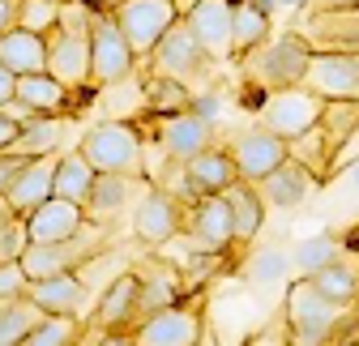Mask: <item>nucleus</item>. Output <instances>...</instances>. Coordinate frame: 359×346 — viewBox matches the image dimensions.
Instances as JSON below:
<instances>
[{
    "label": "nucleus",
    "instance_id": "44",
    "mask_svg": "<svg viewBox=\"0 0 359 346\" xmlns=\"http://www.w3.org/2000/svg\"><path fill=\"white\" fill-rule=\"evenodd\" d=\"M18 9H22V0H0V34L18 26Z\"/></svg>",
    "mask_w": 359,
    "mask_h": 346
},
{
    "label": "nucleus",
    "instance_id": "18",
    "mask_svg": "<svg viewBox=\"0 0 359 346\" xmlns=\"http://www.w3.org/2000/svg\"><path fill=\"white\" fill-rule=\"evenodd\" d=\"M299 34L312 43V52H359V5L312 9Z\"/></svg>",
    "mask_w": 359,
    "mask_h": 346
},
{
    "label": "nucleus",
    "instance_id": "17",
    "mask_svg": "<svg viewBox=\"0 0 359 346\" xmlns=\"http://www.w3.org/2000/svg\"><path fill=\"white\" fill-rule=\"evenodd\" d=\"M184 18L214 60H236V0H193Z\"/></svg>",
    "mask_w": 359,
    "mask_h": 346
},
{
    "label": "nucleus",
    "instance_id": "41",
    "mask_svg": "<svg viewBox=\"0 0 359 346\" xmlns=\"http://www.w3.org/2000/svg\"><path fill=\"white\" fill-rule=\"evenodd\" d=\"M107 338H111V329H103L95 317H86V329H81V338H77L73 346H103Z\"/></svg>",
    "mask_w": 359,
    "mask_h": 346
},
{
    "label": "nucleus",
    "instance_id": "29",
    "mask_svg": "<svg viewBox=\"0 0 359 346\" xmlns=\"http://www.w3.org/2000/svg\"><path fill=\"white\" fill-rule=\"evenodd\" d=\"M269 13L261 0H236V64L248 56V52H257L265 39H274L269 34Z\"/></svg>",
    "mask_w": 359,
    "mask_h": 346
},
{
    "label": "nucleus",
    "instance_id": "13",
    "mask_svg": "<svg viewBox=\"0 0 359 346\" xmlns=\"http://www.w3.org/2000/svg\"><path fill=\"white\" fill-rule=\"evenodd\" d=\"M227 150L236 154V162H240V176L244 180H265L269 171H278L287 158H291V141L287 137H278L274 128H265V124H252V128H244V133H236L231 141H227Z\"/></svg>",
    "mask_w": 359,
    "mask_h": 346
},
{
    "label": "nucleus",
    "instance_id": "20",
    "mask_svg": "<svg viewBox=\"0 0 359 346\" xmlns=\"http://www.w3.org/2000/svg\"><path fill=\"white\" fill-rule=\"evenodd\" d=\"M81 227H86V205L69 201V197H48L34 214H26L30 244H56V240L77 235Z\"/></svg>",
    "mask_w": 359,
    "mask_h": 346
},
{
    "label": "nucleus",
    "instance_id": "22",
    "mask_svg": "<svg viewBox=\"0 0 359 346\" xmlns=\"http://www.w3.org/2000/svg\"><path fill=\"white\" fill-rule=\"evenodd\" d=\"M56 162H60V154H43V158H30L26 162V171L9 184V205H13V214H34L48 197H56Z\"/></svg>",
    "mask_w": 359,
    "mask_h": 346
},
{
    "label": "nucleus",
    "instance_id": "52",
    "mask_svg": "<svg viewBox=\"0 0 359 346\" xmlns=\"http://www.w3.org/2000/svg\"><path fill=\"white\" fill-rule=\"evenodd\" d=\"M355 346H359V342H355Z\"/></svg>",
    "mask_w": 359,
    "mask_h": 346
},
{
    "label": "nucleus",
    "instance_id": "46",
    "mask_svg": "<svg viewBox=\"0 0 359 346\" xmlns=\"http://www.w3.org/2000/svg\"><path fill=\"white\" fill-rule=\"evenodd\" d=\"M338 180H342V184H346V188L359 197V158H355V162H346V167L338 171Z\"/></svg>",
    "mask_w": 359,
    "mask_h": 346
},
{
    "label": "nucleus",
    "instance_id": "30",
    "mask_svg": "<svg viewBox=\"0 0 359 346\" xmlns=\"http://www.w3.org/2000/svg\"><path fill=\"white\" fill-rule=\"evenodd\" d=\"M73 116H39L34 124H26L18 141L9 146L13 154H26V158H43V154H56V146L65 141V128H69Z\"/></svg>",
    "mask_w": 359,
    "mask_h": 346
},
{
    "label": "nucleus",
    "instance_id": "1",
    "mask_svg": "<svg viewBox=\"0 0 359 346\" xmlns=\"http://www.w3.org/2000/svg\"><path fill=\"white\" fill-rule=\"evenodd\" d=\"M287 342L295 346H355L359 342V299L338 304L312 286L308 274L287 282Z\"/></svg>",
    "mask_w": 359,
    "mask_h": 346
},
{
    "label": "nucleus",
    "instance_id": "31",
    "mask_svg": "<svg viewBox=\"0 0 359 346\" xmlns=\"http://www.w3.org/2000/svg\"><path fill=\"white\" fill-rule=\"evenodd\" d=\"M95 180H99V171H95V162H90L81 150L60 154V162H56V197H69V201H81L86 205Z\"/></svg>",
    "mask_w": 359,
    "mask_h": 346
},
{
    "label": "nucleus",
    "instance_id": "15",
    "mask_svg": "<svg viewBox=\"0 0 359 346\" xmlns=\"http://www.w3.org/2000/svg\"><path fill=\"white\" fill-rule=\"evenodd\" d=\"M146 180H150V176L99 171L95 188H90V197H86V219H90V223H99V227H107V231H116L124 214H133V205H137V201H133V193L146 188Z\"/></svg>",
    "mask_w": 359,
    "mask_h": 346
},
{
    "label": "nucleus",
    "instance_id": "19",
    "mask_svg": "<svg viewBox=\"0 0 359 346\" xmlns=\"http://www.w3.org/2000/svg\"><path fill=\"white\" fill-rule=\"evenodd\" d=\"M240 162L227 146H210L197 158L184 162V184L193 197H210V193H227L231 184H240Z\"/></svg>",
    "mask_w": 359,
    "mask_h": 346
},
{
    "label": "nucleus",
    "instance_id": "7",
    "mask_svg": "<svg viewBox=\"0 0 359 346\" xmlns=\"http://www.w3.org/2000/svg\"><path fill=\"white\" fill-rule=\"evenodd\" d=\"M205 295H210V282L189 291L180 304L154 312L150 321H142L137 329H133V346H197L205 338Z\"/></svg>",
    "mask_w": 359,
    "mask_h": 346
},
{
    "label": "nucleus",
    "instance_id": "42",
    "mask_svg": "<svg viewBox=\"0 0 359 346\" xmlns=\"http://www.w3.org/2000/svg\"><path fill=\"white\" fill-rule=\"evenodd\" d=\"M18 133H22V124H18L13 116H5V111H0V150H9V146L18 141Z\"/></svg>",
    "mask_w": 359,
    "mask_h": 346
},
{
    "label": "nucleus",
    "instance_id": "32",
    "mask_svg": "<svg viewBox=\"0 0 359 346\" xmlns=\"http://www.w3.org/2000/svg\"><path fill=\"white\" fill-rule=\"evenodd\" d=\"M342 256H346L342 240H338L334 231H317V235H308V240H299V244H295L291 261H295V274H317V270H325V265L342 261Z\"/></svg>",
    "mask_w": 359,
    "mask_h": 346
},
{
    "label": "nucleus",
    "instance_id": "49",
    "mask_svg": "<svg viewBox=\"0 0 359 346\" xmlns=\"http://www.w3.org/2000/svg\"><path fill=\"white\" fill-rule=\"evenodd\" d=\"M103 346H133V338H128V333H111Z\"/></svg>",
    "mask_w": 359,
    "mask_h": 346
},
{
    "label": "nucleus",
    "instance_id": "14",
    "mask_svg": "<svg viewBox=\"0 0 359 346\" xmlns=\"http://www.w3.org/2000/svg\"><path fill=\"white\" fill-rule=\"evenodd\" d=\"M133 270H137V278H142V291H137V312H133L128 333L137 329L142 321H150L154 312H163V308H171V304L184 299V278H180L184 270H180V265L163 261V256H150V261L133 265Z\"/></svg>",
    "mask_w": 359,
    "mask_h": 346
},
{
    "label": "nucleus",
    "instance_id": "39",
    "mask_svg": "<svg viewBox=\"0 0 359 346\" xmlns=\"http://www.w3.org/2000/svg\"><path fill=\"white\" fill-rule=\"evenodd\" d=\"M26 154H13V150H0V193H9V184L26 171Z\"/></svg>",
    "mask_w": 359,
    "mask_h": 346
},
{
    "label": "nucleus",
    "instance_id": "48",
    "mask_svg": "<svg viewBox=\"0 0 359 346\" xmlns=\"http://www.w3.org/2000/svg\"><path fill=\"white\" fill-rule=\"evenodd\" d=\"M346 5H359V0H317L312 9H346Z\"/></svg>",
    "mask_w": 359,
    "mask_h": 346
},
{
    "label": "nucleus",
    "instance_id": "45",
    "mask_svg": "<svg viewBox=\"0 0 359 346\" xmlns=\"http://www.w3.org/2000/svg\"><path fill=\"white\" fill-rule=\"evenodd\" d=\"M261 5L269 13H299V9H308V0H261Z\"/></svg>",
    "mask_w": 359,
    "mask_h": 346
},
{
    "label": "nucleus",
    "instance_id": "34",
    "mask_svg": "<svg viewBox=\"0 0 359 346\" xmlns=\"http://www.w3.org/2000/svg\"><path fill=\"white\" fill-rule=\"evenodd\" d=\"M86 329V317H69V312H48L22 346H73Z\"/></svg>",
    "mask_w": 359,
    "mask_h": 346
},
{
    "label": "nucleus",
    "instance_id": "11",
    "mask_svg": "<svg viewBox=\"0 0 359 346\" xmlns=\"http://www.w3.org/2000/svg\"><path fill=\"white\" fill-rule=\"evenodd\" d=\"M133 235H137L146 248H163L167 240L180 235V219H184V201H180L175 193H167L163 184L146 180L137 205H133Z\"/></svg>",
    "mask_w": 359,
    "mask_h": 346
},
{
    "label": "nucleus",
    "instance_id": "26",
    "mask_svg": "<svg viewBox=\"0 0 359 346\" xmlns=\"http://www.w3.org/2000/svg\"><path fill=\"white\" fill-rule=\"evenodd\" d=\"M227 201H231V223H236V248H248L265 223V197L252 180H240L227 188Z\"/></svg>",
    "mask_w": 359,
    "mask_h": 346
},
{
    "label": "nucleus",
    "instance_id": "10",
    "mask_svg": "<svg viewBox=\"0 0 359 346\" xmlns=\"http://www.w3.org/2000/svg\"><path fill=\"white\" fill-rule=\"evenodd\" d=\"M325 95H317L312 85H291V90H274L261 107H257V124L274 128L278 137H299L308 128H317L325 116Z\"/></svg>",
    "mask_w": 359,
    "mask_h": 346
},
{
    "label": "nucleus",
    "instance_id": "50",
    "mask_svg": "<svg viewBox=\"0 0 359 346\" xmlns=\"http://www.w3.org/2000/svg\"><path fill=\"white\" fill-rule=\"evenodd\" d=\"M197 346H218V338H214V329H205V338H201Z\"/></svg>",
    "mask_w": 359,
    "mask_h": 346
},
{
    "label": "nucleus",
    "instance_id": "4",
    "mask_svg": "<svg viewBox=\"0 0 359 346\" xmlns=\"http://www.w3.org/2000/svg\"><path fill=\"white\" fill-rule=\"evenodd\" d=\"M111 235H116V231H107V227H99V223L86 219V227H81L77 235H69V240H56V244H30V248L22 252V265H26L30 282L86 270V265H95L99 256L111 252Z\"/></svg>",
    "mask_w": 359,
    "mask_h": 346
},
{
    "label": "nucleus",
    "instance_id": "8",
    "mask_svg": "<svg viewBox=\"0 0 359 346\" xmlns=\"http://www.w3.org/2000/svg\"><path fill=\"white\" fill-rule=\"evenodd\" d=\"M77 150L95 162V171H124V176H150L142 162V133L133 120H103L86 128Z\"/></svg>",
    "mask_w": 359,
    "mask_h": 346
},
{
    "label": "nucleus",
    "instance_id": "43",
    "mask_svg": "<svg viewBox=\"0 0 359 346\" xmlns=\"http://www.w3.org/2000/svg\"><path fill=\"white\" fill-rule=\"evenodd\" d=\"M9 99H18V73L0 64V103H9Z\"/></svg>",
    "mask_w": 359,
    "mask_h": 346
},
{
    "label": "nucleus",
    "instance_id": "40",
    "mask_svg": "<svg viewBox=\"0 0 359 346\" xmlns=\"http://www.w3.org/2000/svg\"><path fill=\"white\" fill-rule=\"evenodd\" d=\"M193 111L205 116V120H218V111H222V90H218V85H210V90H201L193 99Z\"/></svg>",
    "mask_w": 359,
    "mask_h": 346
},
{
    "label": "nucleus",
    "instance_id": "21",
    "mask_svg": "<svg viewBox=\"0 0 359 346\" xmlns=\"http://www.w3.org/2000/svg\"><path fill=\"white\" fill-rule=\"evenodd\" d=\"M257 188H261L265 205H274V209H299L312 193L321 188V180L312 176L299 158H287L278 171H269L265 180H257Z\"/></svg>",
    "mask_w": 359,
    "mask_h": 346
},
{
    "label": "nucleus",
    "instance_id": "25",
    "mask_svg": "<svg viewBox=\"0 0 359 346\" xmlns=\"http://www.w3.org/2000/svg\"><path fill=\"white\" fill-rule=\"evenodd\" d=\"M0 64L13 69L18 77L26 73H43L48 69V39L39 30H26V26H13L0 34Z\"/></svg>",
    "mask_w": 359,
    "mask_h": 346
},
{
    "label": "nucleus",
    "instance_id": "51",
    "mask_svg": "<svg viewBox=\"0 0 359 346\" xmlns=\"http://www.w3.org/2000/svg\"><path fill=\"white\" fill-rule=\"evenodd\" d=\"M278 346H295V342H287V338H283V342H278Z\"/></svg>",
    "mask_w": 359,
    "mask_h": 346
},
{
    "label": "nucleus",
    "instance_id": "16",
    "mask_svg": "<svg viewBox=\"0 0 359 346\" xmlns=\"http://www.w3.org/2000/svg\"><path fill=\"white\" fill-rule=\"evenodd\" d=\"M154 141L163 146V158L189 162V158H197L201 150L214 146V120L197 116L193 107H189V111H175V116H158Z\"/></svg>",
    "mask_w": 359,
    "mask_h": 346
},
{
    "label": "nucleus",
    "instance_id": "2",
    "mask_svg": "<svg viewBox=\"0 0 359 346\" xmlns=\"http://www.w3.org/2000/svg\"><path fill=\"white\" fill-rule=\"evenodd\" d=\"M312 64V43L299 30H287L278 39H265L257 52L240 60V107H261L274 90L304 85Z\"/></svg>",
    "mask_w": 359,
    "mask_h": 346
},
{
    "label": "nucleus",
    "instance_id": "38",
    "mask_svg": "<svg viewBox=\"0 0 359 346\" xmlns=\"http://www.w3.org/2000/svg\"><path fill=\"white\" fill-rule=\"evenodd\" d=\"M26 291H30V274H26L22 261H5V265H0V299H5V295H26Z\"/></svg>",
    "mask_w": 359,
    "mask_h": 346
},
{
    "label": "nucleus",
    "instance_id": "5",
    "mask_svg": "<svg viewBox=\"0 0 359 346\" xmlns=\"http://www.w3.org/2000/svg\"><path fill=\"white\" fill-rule=\"evenodd\" d=\"M146 60H150V73L175 77V81H184V85H205V81H214V69L222 64V60H214V52L205 48V43L193 34L189 18H180V22L158 39V48H154Z\"/></svg>",
    "mask_w": 359,
    "mask_h": 346
},
{
    "label": "nucleus",
    "instance_id": "33",
    "mask_svg": "<svg viewBox=\"0 0 359 346\" xmlns=\"http://www.w3.org/2000/svg\"><path fill=\"white\" fill-rule=\"evenodd\" d=\"M146 107L154 111V116H175V111H189L193 107V85H184V81H175V77H163V73H150L146 77Z\"/></svg>",
    "mask_w": 359,
    "mask_h": 346
},
{
    "label": "nucleus",
    "instance_id": "9",
    "mask_svg": "<svg viewBox=\"0 0 359 346\" xmlns=\"http://www.w3.org/2000/svg\"><path fill=\"white\" fill-rule=\"evenodd\" d=\"M180 240L193 252H231L236 248V223H231V201L227 193L193 197L180 219Z\"/></svg>",
    "mask_w": 359,
    "mask_h": 346
},
{
    "label": "nucleus",
    "instance_id": "27",
    "mask_svg": "<svg viewBox=\"0 0 359 346\" xmlns=\"http://www.w3.org/2000/svg\"><path fill=\"white\" fill-rule=\"evenodd\" d=\"M48 317L30 295H5L0 299V346H22L30 329Z\"/></svg>",
    "mask_w": 359,
    "mask_h": 346
},
{
    "label": "nucleus",
    "instance_id": "23",
    "mask_svg": "<svg viewBox=\"0 0 359 346\" xmlns=\"http://www.w3.org/2000/svg\"><path fill=\"white\" fill-rule=\"evenodd\" d=\"M137 291H142V278H137V270H124V274H116L111 282H107V291L99 295V308L90 312L103 329H111V333H128V325H133V312H137Z\"/></svg>",
    "mask_w": 359,
    "mask_h": 346
},
{
    "label": "nucleus",
    "instance_id": "12",
    "mask_svg": "<svg viewBox=\"0 0 359 346\" xmlns=\"http://www.w3.org/2000/svg\"><path fill=\"white\" fill-rule=\"evenodd\" d=\"M111 13H116L120 30L128 34L133 52H137L142 60L158 48V39H163L180 18H184L175 0H124V5H116Z\"/></svg>",
    "mask_w": 359,
    "mask_h": 346
},
{
    "label": "nucleus",
    "instance_id": "47",
    "mask_svg": "<svg viewBox=\"0 0 359 346\" xmlns=\"http://www.w3.org/2000/svg\"><path fill=\"white\" fill-rule=\"evenodd\" d=\"M9 219H22V214H13V205H9V197L0 193V223H9Z\"/></svg>",
    "mask_w": 359,
    "mask_h": 346
},
{
    "label": "nucleus",
    "instance_id": "6",
    "mask_svg": "<svg viewBox=\"0 0 359 346\" xmlns=\"http://www.w3.org/2000/svg\"><path fill=\"white\" fill-rule=\"evenodd\" d=\"M137 52H133L128 34L120 30L111 9H95L90 5V73H95L99 90H111V85L128 81L133 69H137Z\"/></svg>",
    "mask_w": 359,
    "mask_h": 346
},
{
    "label": "nucleus",
    "instance_id": "37",
    "mask_svg": "<svg viewBox=\"0 0 359 346\" xmlns=\"http://www.w3.org/2000/svg\"><path fill=\"white\" fill-rule=\"evenodd\" d=\"M30 248V231H26V219H9L0 223V265L5 261H22V252Z\"/></svg>",
    "mask_w": 359,
    "mask_h": 346
},
{
    "label": "nucleus",
    "instance_id": "3",
    "mask_svg": "<svg viewBox=\"0 0 359 346\" xmlns=\"http://www.w3.org/2000/svg\"><path fill=\"white\" fill-rule=\"evenodd\" d=\"M48 39V73H56L65 85H95L90 73V5L86 0H65L60 22L43 34Z\"/></svg>",
    "mask_w": 359,
    "mask_h": 346
},
{
    "label": "nucleus",
    "instance_id": "24",
    "mask_svg": "<svg viewBox=\"0 0 359 346\" xmlns=\"http://www.w3.org/2000/svg\"><path fill=\"white\" fill-rule=\"evenodd\" d=\"M26 295L34 299L43 312H69V317H81L86 299H90V291H86V270L56 274V278H39V282H30Z\"/></svg>",
    "mask_w": 359,
    "mask_h": 346
},
{
    "label": "nucleus",
    "instance_id": "28",
    "mask_svg": "<svg viewBox=\"0 0 359 346\" xmlns=\"http://www.w3.org/2000/svg\"><path fill=\"white\" fill-rule=\"evenodd\" d=\"M291 278H295V261H291L283 248H257L248 261H244V282L257 286V291L287 286Z\"/></svg>",
    "mask_w": 359,
    "mask_h": 346
},
{
    "label": "nucleus",
    "instance_id": "36",
    "mask_svg": "<svg viewBox=\"0 0 359 346\" xmlns=\"http://www.w3.org/2000/svg\"><path fill=\"white\" fill-rule=\"evenodd\" d=\"M60 9H65V0H22V9H18V26L48 34V30L60 22Z\"/></svg>",
    "mask_w": 359,
    "mask_h": 346
},
{
    "label": "nucleus",
    "instance_id": "35",
    "mask_svg": "<svg viewBox=\"0 0 359 346\" xmlns=\"http://www.w3.org/2000/svg\"><path fill=\"white\" fill-rule=\"evenodd\" d=\"M312 278V286L317 291H325L330 299H338V304H355L359 299V270L346 261H334V265H325V270H317V274H308Z\"/></svg>",
    "mask_w": 359,
    "mask_h": 346
}]
</instances>
